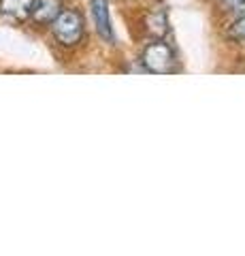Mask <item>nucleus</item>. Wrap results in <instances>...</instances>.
Masks as SVG:
<instances>
[{
  "mask_svg": "<svg viewBox=\"0 0 245 256\" xmlns=\"http://www.w3.org/2000/svg\"><path fill=\"white\" fill-rule=\"evenodd\" d=\"M90 9L94 18V26H96L98 36L105 43L113 45L115 43V32L111 26V13H109V2L107 0H90Z\"/></svg>",
  "mask_w": 245,
  "mask_h": 256,
  "instance_id": "obj_3",
  "label": "nucleus"
},
{
  "mask_svg": "<svg viewBox=\"0 0 245 256\" xmlns=\"http://www.w3.org/2000/svg\"><path fill=\"white\" fill-rule=\"evenodd\" d=\"M85 32V20L77 9H64L51 24V34L62 47H75L81 43Z\"/></svg>",
  "mask_w": 245,
  "mask_h": 256,
  "instance_id": "obj_2",
  "label": "nucleus"
},
{
  "mask_svg": "<svg viewBox=\"0 0 245 256\" xmlns=\"http://www.w3.org/2000/svg\"><path fill=\"white\" fill-rule=\"evenodd\" d=\"M64 11L62 0H34V9H32V20L36 26H47V24L56 22L58 15Z\"/></svg>",
  "mask_w": 245,
  "mask_h": 256,
  "instance_id": "obj_5",
  "label": "nucleus"
},
{
  "mask_svg": "<svg viewBox=\"0 0 245 256\" xmlns=\"http://www.w3.org/2000/svg\"><path fill=\"white\" fill-rule=\"evenodd\" d=\"M224 36L228 43L245 45V13L231 18V22L224 26Z\"/></svg>",
  "mask_w": 245,
  "mask_h": 256,
  "instance_id": "obj_7",
  "label": "nucleus"
},
{
  "mask_svg": "<svg viewBox=\"0 0 245 256\" xmlns=\"http://www.w3.org/2000/svg\"><path fill=\"white\" fill-rule=\"evenodd\" d=\"M34 0H0V18L23 24L32 18Z\"/></svg>",
  "mask_w": 245,
  "mask_h": 256,
  "instance_id": "obj_4",
  "label": "nucleus"
},
{
  "mask_svg": "<svg viewBox=\"0 0 245 256\" xmlns=\"http://www.w3.org/2000/svg\"><path fill=\"white\" fill-rule=\"evenodd\" d=\"M218 6L220 11L231 15V18L245 13V0H218Z\"/></svg>",
  "mask_w": 245,
  "mask_h": 256,
  "instance_id": "obj_8",
  "label": "nucleus"
},
{
  "mask_svg": "<svg viewBox=\"0 0 245 256\" xmlns=\"http://www.w3.org/2000/svg\"><path fill=\"white\" fill-rule=\"evenodd\" d=\"M145 30L147 34H152L154 38H164V34L169 32V15L167 9L158 6V9L149 11L145 18Z\"/></svg>",
  "mask_w": 245,
  "mask_h": 256,
  "instance_id": "obj_6",
  "label": "nucleus"
},
{
  "mask_svg": "<svg viewBox=\"0 0 245 256\" xmlns=\"http://www.w3.org/2000/svg\"><path fill=\"white\" fill-rule=\"evenodd\" d=\"M141 64L147 73L154 75H169L177 70V56L175 50L164 41V38H154L147 43L141 54Z\"/></svg>",
  "mask_w": 245,
  "mask_h": 256,
  "instance_id": "obj_1",
  "label": "nucleus"
}]
</instances>
